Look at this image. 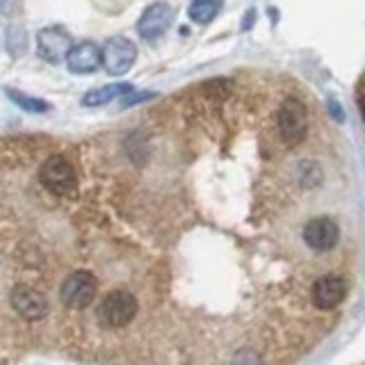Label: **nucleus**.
<instances>
[{
  "label": "nucleus",
  "mask_w": 365,
  "mask_h": 365,
  "mask_svg": "<svg viewBox=\"0 0 365 365\" xmlns=\"http://www.w3.org/2000/svg\"><path fill=\"white\" fill-rule=\"evenodd\" d=\"M71 48H73V41L62 28H43L37 34V51L41 55V60L51 64L66 60Z\"/></svg>",
  "instance_id": "nucleus-7"
},
{
  "label": "nucleus",
  "mask_w": 365,
  "mask_h": 365,
  "mask_svg": "<svg viewBox=\"0 0 365 365\" xmlns=\"http://www.w3.org/2000/svg\"><path fill=\"white\" fill-rule=\"evenodd\" d=\"M220 9L222 5L217 0H197V3L190 5V19L194 23H210Z\"/></svg>",
  "instance_id": "nucleus-14"
},
{
  "label": "nucleus",
  "mask_w": 365,
  "mask_h": 365,
  "mask_svg": "<svg viewBox=\"0 0 365 365\" xmlns=\"http://www.w3.org/2000/svg\"><path fill=\"white\" fill-rule=\"evenodd\" d=\"M137 315V299L128 290H112L98 306V322L108 329H121Z\"/></svg>",
  "instance_id": "nucleus-1"
},
{
  "label": "nucleus",
  "mask_w": 365,
  "mask_h": 365,
  "mask_svg": "<svg viewBox=\"0 0 365 365\" xmlns=\"http://www.w3.org/2000/svg\"><path fill=\"white\" fill-rule=\"evenodd\" d=\"M133 91V85L128 83H114V85H106L98 89H91L83 96V106L87 108H98V106H108L110 101L119 98V96H128Z\"/></svg>",
  "instance_id": "nucleus-12"
},
{
  "label": "nucleus",
  "mask_w": 365,
  "mask_h": 365,
  "mask_svg": "<svg viewBox=\"0 0 365 365\" xmlns=\"http://www.w3.org/2000/svg\"><path fill=\"white\" fill-rule=\"evenodd\" d=\"M66 64L73 73H80V76L94 73L103 64V53L94 41H80L73 46L71 53H68Z\"/></svg>",
  "instance_id": "nucleus-11"
},
{
  "label": "nucleus",
  "mask_w": 365,
  "mask_h": 365,
  "mask_svg": "<svg viewBox=\"0 0 365 365\" xmlns=\"http://www.w3.org/2000/svg\"><path fill=\"white\" fill-rule=\"evenodd\" d=\"M103 66L112 76H123L130 71L137 57V46L125 37H112L103 43Z\"/></svg>",
  "instance_id": "nucleus-5"
},
{
  "label": "nucleus",
  "mask_w": 365,
  "mask_h": 365,
  "mask_svg": "<svg viewBox=\"0 0 365 365\" xmlns=\"http://www.w3.org/2000/svg\"><path fill=\"white\" fill-rule=\"evenodd\" d=\"M171 19H174V9L167 3H155V5H148L144 9V14L140 16V23H137V32L140 37L144 39H158L163 34Z\"/></svg>",
  "instance_id": "nucleus-10"
},
{
  "label": "nucleus",
  "mask_w": 365,
  "mask_h": 365,
  "mask_svg": "<svg viewBox=\"0 0 365 365\" xmlns=\"http://www.w3.org/2000/svg\"><path fill=\"white\" fill-rule=\"evenodd\" d=\"M5 46H7V51H9L11 57H21L23 53H26V48H28L26 30H23V28H16V26H11V28L7 30Z\"/></svg>",
  "instance_id": "nucleus-15"
},
{
  "label": "nucleus",
  "mask_w": 365,
  "mask_h": 365,
  "mask_svg": "<svg viewBox=\"0 0 365 365\" xmlns=\"http://www.w3.org/2000/svg\"><path fill=\"white\" fill-rule=\"evenodd\" d=\"M279 133L285 144H299L308 133V112L302 101L288 98L279 108Z\"/></svg>",
  "instance_id": "nucleus-3"
},
{
  "label": "nucleus",
  "mask_w": 365,
  "mask_h": 365,
  "mask_svg": "<svg viewBox=\"0 0 365 365\" xmlns=\"http://www.w3.org/2000/svg\"><path fill=\"white\" fill-rule=\"evenodd\" d=\"M338 224L331 217H315L304 226V242L315 251H329L338 242Z\"/></svg>",
  "instance_id": "nucleus-9"
},
{
  "label": "nucleus",
  "mask_w": 365,
  "mask_h": 365,
  "mask_svg": "<svg viewBox=\"0 0 365 365\" xmlns=\"http://www.w3.org/2000/svg\"><path fill=\"white\" fill-rule=\"evenodd\" d=\"M9 304L23 319H28V322L41 319L48 313V299H46V294L34 290L32 285H16L9 294Z\"/></svg>",
  "instance_id": "nucleus-6"
},
{
  "label": "nucleus",
  "mask_w": 365,
  "mask_h": 365,
  "mask_svg": "<svg viewBox=\"0 0 365 365\" xmlns=\"http://www.w3.org/2000/svg\"><path fill=\"white\" fill-rule=\"evenodd\" d=\"M7 96L14 101L21 110L32 112V114H43V112L51 110V103H46L41 98H34V96H28V94H23V91H16V89H7Z\"/></svg>",
  "instance_id": "nucleus-13"
},
{
  "label": "nucleus",
  "mask_w": 365,
  "mask_h": 365,
  "mask_svg": "<svg viewBox=\"0 0 365 365\" xmlns=\"http://www.w3.org/2000/svg\"><path fill=\"white\" fill-rule=\"evenodd\" d=\"M329 112H331V117H334L336 121H345V114H342V108H340V103L336 98H329Z\"/></svg>",
  "instance_id": "nucleus-17"
},
{
  "label": "nucleus",
  "mask_w": 365,
  "mask_h": 365,
  "mask_svg": "<svg viewBox=\"0 0 365 365\" xmlns=\"http://www.w3.org/2000/svg\"><path fill=\"white\" fill-rule=\"evenodd\" d=\"M39 180L46 190L57 194V197H64V194H71L76 190V171L62 155L46 160L39 169Z\"/></svg>",
  "instance_id": "nucleus-2"
},
{
  "label": "nucleus",
  "mask_w": 365,
  "mask_h": 365,
  "mask_svg": "<svg viewBox=\"0 0 365 365\" xmlns=\"http://www.w3.org/2000/svg\"><path fill=\"white\" fill-rule=\"evenodd\" d=\"M233 365H260V361H258V356H256L254 351L245 349V351H237Z\"/></svg>",
  "instance_id": "nucleus-16"
},
{
  "label": "nucleus",
  "mask_w": 365,
  "mask_h": 365,
  "mask_svg": "<svg viewBox=\"0 0 365 365\" xmlns=\"http://www.w3.org/2000/svg\"><path fill=\"white\" fill-rule=\"evenodd\" d=\"M345 292H347L345 281L336 277V274H324V277H319L313 283L311 299L319 311H331V308H336L342 299H345Z\"/></svg>",
  "instance_id": "nucleus-8"
},
{
  "label": "nucleus",
  "mask_w": 365,
  "mask_h": 365,
  "mask_svg": "<svg viewBox=\"0 0 365 365\" xmlns=\"http://www.w3.org/2000/svg\"><path fill=\"white\" fill-rule=\"evenodd\" d=\"M151 96H153V94H135V96H133V91H130V94L123 98V108L133 106V103H140V101H144V98H151Z\"/></svg>",
  "instance_id": "nucleus-18"
},
{
  "label": "nucleus",
  "mask_w": 365,
  "mask_h": 365,
  "mask_svg": "<svg viewBox=\"0 0 365 365\" xmlns=\"http://www.w3.org/2000/svg\"><path fill=\"white\" fill-rule=\"evenodd\" d=\"M361 114H363V121H365V101H363V106H361Z\"/></svg>",
  "instance_id": "nucleus-19"
},
{
  "label": "nucleus",
  "mask_w": 365,
  "mask_h": 365,
  "mask_svg": "<svg viewBox=\"0 0 365 365\" xmlns=\"http://www.w3.org/2000/svg\"><path fill=\"white\" fill-rule=\"evenodd\" d=\"M60 297H62L64 306H68V308H76V311H80V308H87L96 297L94 274H89L85 269L68 274V277L64 279V283H62V288H60Z\"/></svg>",
  "instance_id": "nucleus-4"
}]
</instances>
